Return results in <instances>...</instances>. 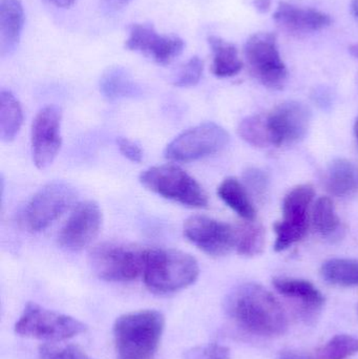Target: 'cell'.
<instances>
[{"instance_id": "6da1fadb", "label": "cell", "mask_w": 358, "mask_h": 359, "mask_svg": "<svg viewBox=\"0 0 358 359\" xmlns=\"http://www.w3.org/2000/svg\"><path fill=\"white\" fill-rule=\"evenodd\" d=\"M225 310L240 328L258 337H280L288 329L287 316L280 302L256 283L233 289L225 302Z\"/></svg>"}, {"instance_id": "7a4b0ae2", "label": "cell", "mask_w": 358, "mask_h": 359, "mask_svg": "<svg viewBox=\"0 0 358 359\" xmlns=\"http://www.w3.org/2000/svg\"><path fill=\"white\" fill-rule=\"evenodd\" d=\"M165 318L156 310L123 314L113 325L118 359H153L159 349Z\"/></svg>"}, {"instance_id": "3957f363", "label": "cell", "mask_w": 358, "mask_h": 359, "mask_svg": "<svg viewBox=\"0 0 358 359\" xmlns=\"http://www.w3.org/2000/svg\"><path fill=\"white\" fill-rule=\"evenodd\" d=\"M197 259L176 249L147 248L143 280L155 294H172L191 286L199 278Z\"/></svg>"}, {"instance_id": "277c9868", "label": "cell", "mask_w": 358, "mask_h": 359, "mask_svg": "<svg viewBox=\"0 0 358 359\" xmlns=\"http://www.w3.org/2000/svg\"><path fill=\"white\" fill-rule=\"evenodd\" d=\"M147 248L119 242H106L90 253L92 271L101 280L126 283L143 276Z\"/></svg>"}, {"instance_id": "5b68a950", "label": "cell", "mask_w": 358, "mask_h": 359, "mask_svg": "<svg viewBox=\"0 0 358 359\" xmlns=\"http://www.w3.org/2000/svg\"><path fill=\"white\" fill-rule=\"evenodd\" d=\"M140 182L149 191L191 208L208 205V196L199 182L180 166L163 164L141 174Z\"/></svg>"}, {"instance_id": "8992f818", "label": "cell", "mask_w": 358, "mask_h": 359, "mask_svg": "<svg viewBox=\"0 0 358 359\" xmlns=\"http://www.w3.org/2000/svg\"><path fill=\"white\" fill-rule=\"evenodd\" d=\"M85 324L65 314L44 309L36 303H27L15 324L19 337L48 343H59L85 333Z\"/></svg>"}, {"instance_id": "52a82bcc", "label": "cell", "mask_w": 358, "mask_h": 359, "mask_svg": "<svg viewBox=\"0 0 358 359\" xmlns=\"http://www.w3.org/2000/svg\"><path fill=\"white\" fill-rule=\"evenodd\" d=\"M252 77L270 90H281L287 81L288 69L280 54L277 35L269 32L250 36L244 48Z\"/></svg>"}, {"instance_id": "ba28073f", "label": "cell", "mask_w": 358, "mask_h": 359, "mask_svg": "<svg viewBox=\"0 0 358 359\" xmlns=\"http://www.w3.org/2000/svg\"><path fill=\"white\" fill-rule=\"evenodd\" d=\"M230 141L225 128L206 122L185 130L166 147L164 155L172 162L198 161L221 153Z\"/></svg>"}, {"instance_id": "9c48e42d", "label": "cell", "mask_w": 358, "mask_h": 359, "mask_svg": "<svg viewBox=\"0 0 358 359\" xmlns=\"http://www.w3.org/2000/svg\"><path fill=\"white\" fill-rule=\"evenodd\" d=\"M75 200V189L69 184L62 181L46 184L34 194L25 207V225L29 231H42L58 219Z\"/></svg>"}, {"instance_id": "30bf717a", "label": "cell", "mask_w": 358, "mask_h": 359, "mask_svg": "<svg viewBox=\"0 0 358 359\" xmlns=\"http://www.w3.org/2000/svg\"><path fill=\"white\" fill-rule=\"evenodd\" d=\"M315 189L309 184L292 188L283 201V219L273 225L277 238L275 250H286L305 238L308 231L309 206L315 198Z\"/></svg>"}, {"instance_id": "8fae6325", "label": "cell", "mask_w": 358, "mask_h": 359, "mask_svg": "<svg viewBox=\"0 0 358 359\" xmlns=\"http://www.w3.org/2000/svg\"><path fill=\"white\" fill-rule=\"evenodd\" d=\"M264 115L270 147H281L300 142L310 126V111L298 101H286Z\"/></svg>"}, {"instance_id": "7c38bea8", "label": "cell", "mask_w": 358, "mask_h": 359, "mask_svg": "<svg viewBox=\"0 0 358 359\" xmlns=\"http://www.w3.org/2000/svg\"><path fill=\"white\" fill-rule=\"evenodd\" d=\"M183 232L191 244L209 257H225L235 248V226L206 215L189 217Z\"/></svg>"}, {"instance_id": "4fadbf2b", "label": "cell", "mask_w": 358, "mask_h": 359, "mask_svg": "<svg viewBox=\"0 0 358 359\" xmlns=\"http://www.w3.org/2000/svg\"><path fill=\"white\" fill-rule=\"evenodd\" d=\"M62 113L56 105H48L38 111L32 124L31 143L33 161L37 168L44 170L56 159L61 145Z\"/></svg>"}, {"instance_id": "5bb4252c", "label": "cell", "mask_w": 358, "mask_h": 359, "mask_svg": "<svg viewBox=\"0 0 358 359\" xmlns=\"http://www.w3.org/2000/svg\"><path fill=\"white\" fill-rule=\"evenodd\" d=\"M102 221V211L97 203H79L59 232V244L65 250L73 252L83 250L100 233Z\"/></svg>"}, {"instance_id": "9a60e30c", "label": "cell", "mask_w": 358, "mask_h": 359, "mask_svg": "<svg viewBox=\"0 0 358 359\" xmlns=\"http://www.w3.org/2000/svg\"><path fill=\"white\" fill-rule=\"evenodd\" d=\"M184 41L178 36L160 35L149 23H135L130 27L126 48L141 53L159 65H170L184 50Z\"/></svg>"}, {"instance_id": "2e32d148", "label": "cell", "mask_w": 358, "mask_h": 359, "mask_svg": "<svg viewBox=\"0 0 358 359\" xmlns=\"http://www.w3.org/2000/svg\"><path fill=\"white\" fill-rule=\"evenodd\" d=\"M273 20L277 27L291 35H304L322 31L330 27V15L312 8H302L289 2L281 1L273 13Z\"/></svg>"}, {"instance_id": "e0dca14e", "label": "cell", "mask_w": 358, "mask_h": 359, "mask_svg": "<svg viewBox=\"0 0 358 359\" xmlns=\"http://www.w3.org/2000/svg\"><path fill=\"white\" fill-rule=\"evenodd\" d=\"M25 23V12L19 0H0V54L8 56L18 46Z\"/></svg>"}, {"instance_id": "ac0fdd59", "label": "cell", "mask_w": 358, "mask_h": 359, "mask_svg": "<svg viewBox=\"0 0 358 359\" xmlns=\"http://www.w3.org/2000/svg\"><path fill=\"white\" fill-rule=\"evenodd\" d=\"M275 290L288 299L298 301L309 311H317L325 304L321 291L306 280L291 278H277L273 280Z\"/></svg>"}, {"instance_id": "d6986e66", "label": "cell", "mask_w": 358, "mask_h": 359, "mask_svg": "<svg viewBox=\"0 0 358 359\" xmlns=\"http://www.w3.org/2000/svg\"><path fill=\"white\" fill-rule=\"evenodd\" d=\"M208 43L212 52V72L216 77H233L242 71L244 63L235 44L214 35L208 37Z\"/></svg>"}, {"instance_id": "ffe728a7", "label": "cell", "mask_w": 358, "mask_h": 359, "mask_svg": "<svg viewBox=\"0 0 358 359\" xmlns=\"http://www.w3.org/2000/svg\"><path fill=\"white\" fill-rule=\"evenodd\" d=\"M326 188L336 196H348L358 191V168L346 159L334 160L326 174Z\"/></svg>"}, {"instance_id": "44dd1931", "label": "cell", "mask_w": 358, "mask_h": 359, "mask_svg": "<svg viewBox=\"0 0 358 359\" xmlns=\"http://www.w3.org/2000/svg\"><path fill=\"white\" fill-rule=\"evenodd\" d=\"M221 200L245 221H254L256 217L252 196L245 185L235 178L225 179L218 187Z\"/></svg>"}, {"instance_id": "7402d4cb", "label": "cell", "mask_w": 358, "mask_h": 359, "mask_svg": "<svg viewBox=\"0 0 358 359\" xmlns=\"http://www.w3.org/2000/svg\"><path fill=\"white\" fill-rule=\"evenodd\" d=\"M23 123L22 107L10 90L0 94V136L6 142L14 140Z\"/></svg>"}, {"instance_id": "603a6c76", "label": "cell", "mask_w": 358, "mask_h": 359, "mask_svg": "<svg viewBox=\"0 0 358 359\" xmlns=\"http://www.w3.org/2000/svg\"><path fill=\"white\" fill-rule=\"evenodd\" d=\"M321 276L326 282L340 287L358 286V259H331L322 265Z\"/></svg>"}, {"instance_id": "cb8c5ba5", "label": "cell", "mask_w": 358, "mask_h": 359, "mask_svg": "<svg viewBox=\"0 0 358 359\" xmlns=\"http://www.w3.org/2000/svg\"><path fill=\"white\" fill-rule=\"evenodd\" d=\"M265 247V230L261 224L245 221L235 226V249L239 255L252 257L261 255Z\"/></svg>"}, {"instance_id": "d4e9b609", "label": "cell", "mask_w": 358, "mask_h": 359, "mask_svg": "<svg viewBox=\"0 0 358 359\" xmlns=\"http://www.w3.org/2000/svg\"><path fill=\"white\" fill-rule=\"evenodd\" d=\"M100 88L103 95L109 99L132 96L139 90L130 74L122 67L109 69L101 78Z\"/></svg>"}, {"instance_id": "484cf974", "label": "cell", "mask_w": 358, "mask_h": 359, "mask_svg": "<svg viewBox=\"0 0 358 359\" xmlns=\"http://www.w3.org/2000/svg\"><path fill=\"white\" fill-rule=\"evenodd\" d=\"M312 224L315 229L323 236H330L338 231L340 221L331 198L322 196L315 202L312 211Z\"/></svg>"}, {"instance_id": "4316f807", "label": "cell", "mask_w": 358, "mask_h": 359, "mask_svg": "<svg viewBox=\"0 0 358 359\" xmlns=\"http://www.w3.org/2000/svg\"><path fill=\"white\" fill-rule=\"evenodd\" d=\"M240 137L248 144L254 147H269L268 134L265 124L264 114L249 116L242 120L237 128Z\"/></svg>"}, {"instance_id": "83f0119b", "label": "cell", "mask_w": 358, "mask_h": 359, "mask_svg": "<svg viewBox=\"0 0 358 359\" xmlns=\"http://www.w3.org/2000/svg\"><path fill=\"white\" fill-rule=\"evenodd\" d=\"M358 353V339L348 334H338L317 351V359H347Z\"/></svg>"}, {"instance_id": "f1b7e54d", "label": "cell", "mask_w": 358, "mask_h": 359, "mask_svg": "<svg viewBox=\"0 0 358 359\" xmlns=\"http://www.w3.org/2000/svg\"><path fill=\"white\" fill-rule=\"evenodd\" d=\"M38 356L39 359H92L77 346L50 343L40 346Z\"/></svg>"}, {"instance_id": "f546056e", "label": "cell", "mask_w": 358, "mask_h": 359, "mask_svg": "<svg viewBox=\"0 0 358 359\" xmlns=\"http://www.w3.org/2000/svg\"><path fill=\"white\" fill-rule=\"evenodd\" d=\"M244 185L249 192L252 198L262 202L267 196L269 188V179L263 170L259 168H248L244 172Z\"/></svg>"}, {"instance_id": "4dcf8cb0", "label": "cell", "mask_w": 358, "mask_h": 359, "mask_svg": "<svg viewBox=\"0 0 358 359\" xmlns=\"http://www.w3.org/2000/svg\"><path fill=\"white\" fill-rule=\"evenodd\" d=\"M203 61L198 56L193 57L186 65L181 67L174 80L178 88H193L197 86L203 75Z\"/></svg>"}, {"instance_id": "1f68e13d", "label": "cell", "mask_w": 358, "mask_h": 359, "mask_svg": "<svg viewBox=\"0 0 358 359\" xmlns=\"http://www.w3.org/2000/svg\"><path fill=\"white\" fill-rule=\"evenodd\" d=\"M230 350L228 347L219 345L216 343L208 344L206 346H197L187 350L184 353V359H229Z\"/></svg>"}, {"instance_id": "d6a6232c", "label": "cell", "mask_w": 358, "mask_h": 359, "mask_svg": "<svg viewBox=\"0 0 358 359\" xmlns=\"http://www.w3.org/2000/svg\"><path fill=\"white\" fill-rule=\"evenodd\" d=\"M120 153L134 163H140L143 159V151L138 144L128 138H120L117 141Z\"/></svg>"}, {"instance_id": "836d02e7", "label": "cell", "mask_w": 358, "mask_h": 359, "mask_svg": "<svg viewBox=\"0 0 358 359\" xmlns=\"http://www.w3.org/2000/svg\"><path fill=\"white\" fill-rule=\"evenodd\" d=\"M130 0H104L105 6L109 11H118L125 6Z\"/></svg>"}, {"instance_id": "e575fe53", "label": "cell", "mask_w": 358, "mask_h": 359, "mask_svg": "<svg viewBox=\"0 0 358 359\" xmlns=\"http://www.w3.org/2000/svg\"><path fill=\"white\" fill-rule=\"evenodd\" d=\"M271 0H254V4L260 13H267L271 8Z\"/></svg>"}, {"instance_id": "d590c367", "label": "cell", "mask_w": 358, "mask_h": 359, "mask_svg": "<svg viewBox=\"0 0 358 359\" xmlns=\"http://www.w3.org/2000/svg\"><path fill=\"white\" fill-rule=\"evenodd\" d=\"M58 8H69L75 4L76 0H50Z\"/></svg>"}, {"instance_id": "8d00e7d4", "label": "cell", "mask_w": 358, "mask_h": 359, "mask_svg": "<svg viewBox=\"0 0 358 359\" xmlns=\"http://www.w3.org/2000/svg\"><path fill=\"white\" fill-rule=\"evenodd\" d=\"M349 52L358 60V43L351 44V46H349Z\"/></svg>"}, {"instance_id": "74e56055", "label": "cell", "mask_w": 358, "mask_h": 359, "mask_svg": "<svg viewBox=\"0 0 358 359\" xmlns=\"http://www.w3.org/2000/svg\"><path fill=\"white\" fill-rule=\"evenodd\" d=\"M351 10H352L353 15L358 20V0H352L351 2Z\"/></svg>"}, {"instance_id": "f35d334b", "label": "cell", "mask_w": 358, "mask_h": 359, "mask_svg": "<svg viewBox=\"0 0 358 359\" xmlns=\"http://www.w3.org/2000/svg\"><path fill=\"white\" fill-rule=\"evenodd\" d=\"M354 133H355V137H357V139L358 141V117L357 118V121H355V124H354Z\"/></svg>"}]
</instances>
